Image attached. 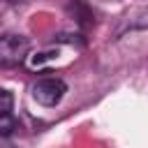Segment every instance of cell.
<instances>
[{
    "instance_id": "obj_1",
    "label": "cell",
    "mask_w": 148,
    "mask_h": 148,
    "mask_svg": "<svg viewBox=\"0 0 148 148\" xmlns=\"http://www.w3.org/2000/svg\"><path fill=\"white\" fill-rule=\"evenodd\" d=\"M30 42L23 35H2L0 37V67H16L25 60Z\"/></svg>"
},
{
    "instance_id": "obj_2",
    "label": "cell",
    "mask_w": 148,
    "mask_h": 148,
    "mask_svg": "<svg viewBox=\"0 0 148 148\" xmlns=\"http://www.w3.org/2000/svg\"><path fill=\"white\" fill-rule=\"evenodd\" d=\"M67 92V86L62 79H39L32 86V97L42 106H56Z\"/></svg>"
},
{
    "instance_id": "obj_3",
    "label": "cell",
    "mask_w": 148,
    "mask_h": 148,
    "mask_svg": "<svg viewBox=\"0 0 148 148\" xmlns=\"http://www.w3.org/2000/svg\"><path fill=\"white\" fill-rule=\"evenodd\" d=\"M14 130H16V118L12 113L0 116V136H12Z\"/></svg>"
},
{
    "instance_id": "obj_4",
    "label": "cell",
    "mask_w": 148,
    "mask_h": 148,
    "mask_svg": "<svg viewBox=\"0 0 148 148\" xmlns=\"http://www.w3.org/2000/svg\"><path fill=\"white\" fill-rule=\"evenodd\" d=\"M12 106H14V97L9 90H0V116H7L12 113Z\"/></svg>"
}]
</instances>
